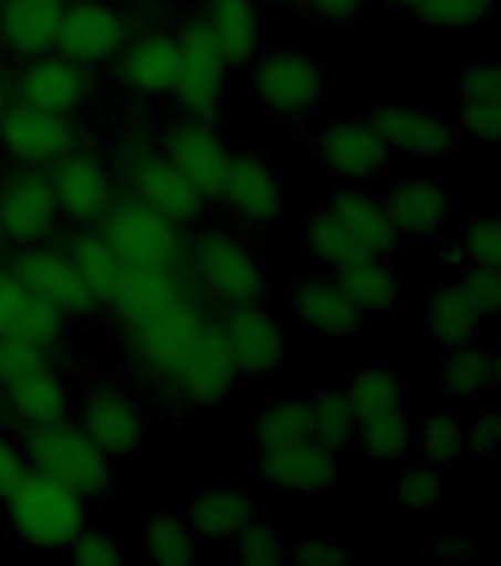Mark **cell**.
<instances>
[{
	"instance_id": "cell-28",
	"label": "cell",
	"mask_w": 501,
	"mask_h": 566,
	"mask_svg": "<svg viewBox=\"0 0 501 566\" xmlns=\"http://www.w3.org/2000/svg\"><path fill=\"white\" fill-rule=\"evenodd\" d=\"M62 9L51 0H0V53L24 62L56 51Z\"/></svg>"
},
{
	"instance_id": "cell-43",
	"label": "cell",
	"mask_w": 501,
	"mask_h": 566,
	"mask_svg": "<svg viewBox=\"0 0 501 566\" xmlns=\"http://www.w3.org/2000/svg\"><path fill=\"white\" fill-rule=\"evenodd\" d=\"M493 3L495 0H431L416 18L431 30L455 33L481 24L493 12Z\"/></svg>"
},
{
	"instance_id": "cell-23",
	"label": "cell",
	"mask_w": 501,
	"mask_h": 566,
	"mask_svg": "<svg viewBox=\"0 0 501 566\" xmlns=\"http://www.w3.org/2000/svg\"><path fill=\"white\" fill-rule=\"evenodd\" d=\"M230 69H246L263 53V12L257 0H201L195 18Z\"/></svg>"
},
{
	"instance_id": "cell-60",
	"label": "cell",
	"mask_w": 501,
	"mask_h": 566,
	"mask_svg": "<svg viewBox=\"0 0 501 566\" xmlns=\"http://www.w3.org/2000/svg\"><path fill=\"white\" fill-rule=\"evenodd\" d=\"M51 3H60V7H69V3H74V0H51Z\"/></svg>"
},
{
	"instance_id": "cell-25",
	"label": "cell",
	"mask_w": 501,
	"mask_h": 566,
	"mask_svg": "<svg viewBox=\"0 0 501 566\" xmlns=\"http://www.w3.org/2000/svg\"><path fill=\"white\" fill-rule=\"evenodd\" d=\"M0 336L24 339L56 357L69 339V318L7 272L0 281Z\"/></svg>"
},
{
	"instance_id": "cell-14",
	"label": "cell",
	"mask_w": 501,
	"mask_h": 566,
	"mask_svg": "<svg viewBox=\"0 0 501 566\" xmlns=\"http://www.w3.org/2000/svg\"><path fill=\"white\" fill-rule=\"evenodd\" d=\"M80 145L77 122L12 101L0 118V157L18 168H48Z\"/></svg>"
},
{
	"instance_id": "cell-39",
	"label": "cell",
	"mask_w": 501,
	"mask_h": 566,
	"mask_svg": "<svg viewBox=\"0 0 501 566\" xmlns=\"http://www.w3.org/2000/svg\"><path fill=\"white\" fill-rule=\"evenodd\" d=\"M304 245H307V254L316 260L319 265H325L331 272H336L340 265L352 263L357 256H363V251L357 248L348 233L343 230V224L331 216V212L322 207L307 219V228H304Z\"/></svg>"
},
{
	"instance_id": "cell-48",
	"label": "cell",
	"mask_w": 501,
	"mask_h": 566,
	"mask_svg": "<svg viewBox=\"0 0 501 566\" xmlns=\"http://www.w3.org/2000/svg\"><path fill=\"white\" fill-rule=\"evenodd\" d=\"M460 286L467 290V295L476 301V307L481 316H501V272L490 269V265H472L463 272Z\"/></svg>"
},
{
	"instance_id": "cell-40",
	"label": "cell",
	"mask_w": 501,
	"mask_h": 566,
	"mask_svg": "<svg viewBox=\"0 0 501 566\" xmlns=\"http://www.w3.org/2000/svg\"><path fill=\"white\" fill-rule=\"evenodd\" d=\"M442 387L455 396H478L490 387V352L481 345L460 343L442 360Z\"/></svg>"
},
{
	"instance_id": "cell-11",
	"label": "cell",
	"mask_w": 501,
	"mask_h": 566,
	"mask_svg": "<svg viewBox=\"0 0 501 566\" xmlns=\"http://www.w3.org/2000/svg\"><path fill=\"white\" fill-rule=\"evenodd\" d=\"M177 42H180V69L171 92L177 109L186 118L216 124L228 101L230 65L198 21L180 27Z\"/></svg>"
},
{
	"instance_id": "cell-44",
	"label": "cell",
	"mask_w": 501,
	"mask_h": 566,
	"mask_svg": "<svg viewBox=\"0 0 501 566\" xmlns=\"http://www.w3.org/2000/svg\"><path fill=\"white\" fill-rule=\"evenodd\" d=\"M65 555L74 564L83 566H115L124 564V548L122 539L115 537L113 531L101 528V525H86L80 531L77 537L71 539V546L65 548Z\"/></svg>"
},
{
	"instance_id": "cell-12",
	"label": "cell",
	"mask_w": 501,
	"mask_h": 566,
	"mask_svg": "<svg viewBox=\"0 0 501 566\" xmlns=\"http://www.w3.org/2000/svg\"><path fill=\"white\" fill-rule=\"evenodd\" d=\"M95 97V74L86 65L48 51L12 69V101L77 118Z\"/></svg>"
},
{
	"instance_id": "cell-52",
	"label": "cell",
	"mask_w": 501,
	"mask_h": 566,
	"mask_svg": "<svg viewBox=\"0 0 501 566\" xmlns=\"http://www.w3.org/2000/svg\"><path fill=\"white\" fill-rule=\"evenodd\" d=\"M27 454L21 437L9 431V424L0 422V499L27 475Z\"/></svg>"
},
{
	"instance_id": "cell-4",
	"label": "cell",
	"mask_w": 501,
	"mask_h": 566,
	"mask_svg": "<svg viewBox=\"0 0 501 566\" xmlns=\"http://www.w3.org/2000/svg\"><path fill=\"white\" fill-rule=\"evenodd\" d=\"M27 467L60 481L88 504L101 502L115 481V460L74 419L24 431Z\"/></svg>"
},
{
	"instance_id": "cell-58",
	"label": "cell",
	"mask_w": 501,
	"mask_h": 566,
	"mask_svg": "<svg viewBox=\"0 0 501 566\" xmlns=\"http://www.w3.org/2000/svg\"><path fill=\"white\" fill-rule=\"evenodd\" d=\"M393 3L405 9V12H410V15H419V12H422V9L428 7L431 0H393Z\"/></svg>"
},
{
	"instance_id": "cell-31",
	"label": "cell",
	"mask_w": 501,
	"mask_h": 566,
	"mask_svg": "<svg viewBox=\"0 0 501 566\" xmlns=\"http://www.w3.org/2000/svg\"><path fill=\"white\" fill-rule=\"evenodd\" d=\"M62 248L69 251L71 263L77 265L80 277L88 283V290L95 292V298L101 307H106L113 295L122 286L127 269L122 260L113 254V248L106 245V239L101 237L97 228H77L65 239H60Z\"/></svg>"
},
{
	"instance_id": "cell-13",
	"label": "cell",
	"mask_w": 501,
	"mask_h": 566,
	"mask_svg": "<svg viewBox=\"0 0 501 566\" xmlns=\"http://www.w3.org/2000/svg\"><path fill=\"white\" fill-rule=\"evenodd\" d=\"M60 207L44 168L9 166L0 175V228L15 248L60 237Z\"/></svg>"
},
{
	"instance_id": "cell-42",
	"label": "cell",
	"mask_w": 501,
	"mask_h": 566,
	"mask_svg": "<svg viewBox=\"0 0 501 566\" xmlns=\"http://www.w3.org/2000/svg\"><path fill=\"white\" fill-rule=\"evenodd\" d=\"M416 440H419L422 458L431 467H451L463 451V433H460V424L451 416H428L419 424Z\"/></svg>"
},
{
	"instance_id": "cell-1",
	"label": "cell",
	"mask_w": 501,
	"mask_h": 566,
	"mask_svg": "<svg viewBox=\"0 0 501 566\" xmlns=\"http://www.w3.org/2000/svg\"><path fill=\"white\" fill-rule=\"evenodd\" d=\"M106 310L122 331L127 360L159 398L192 410L228 401L239 371L186 265L127 269Z\"/></svg>"
},
{
	"instance_id": "cell-18",
	"label": "cell",
	"mask_w": 501,
	"mask_h": 566,
	"mask_svg": "<svg viewBox=\"0 0 501 566\" xmlns=\"http://www.w3.org/2000/svg\"><path fill=\"white\" fill-rule=\"evenodd\" d=\"M219 203L242 228H269L286 210L281 175L257 154H233L221 184Z\"/></svg>"
},
{
	"instance_id": "cell-57",
	"label": "cell",
	"mask_w": 501,
	"mask_h": 566,
	"mask_svg": "<svg viewBox=\"0 0 501 566\" xmlns=\"http://www.w3.org/2000/svg\"><path fill=\"white\" fill-rule=\"evenodd\" d=\"M490 387L501 389V352L490 354Z\"/></svg>"
},
{
	"instance_id": "cell-7",
	"label": "cell",
	"mask_w": 501,
	"mask_h": 566,
	"mask_svg": "<svg viewBox=\"0 0 501 566\" xmlns=\"http://www.w3.org/2000/svg\"><path fill=\"white\" fill-rule=\"evenodd\" d=\"M48 177H51L62 221H69L74 228H95L113 207L115 198L122 195L113 159L83 142L74 145L69 154H62L48 168Z\"/></svg>"
},
{
	"instance_id": "cell-22",
	"label": "cell",
	"mask_w": 501,
	"mask_h": 566,
	"mask_svg": "<svg viewBox=\"0 0 501 566\" xmlns=\"http://www.w3.org/2000/svg\"><path fill=\"white\" fill-rule=\"evenodd\" d=\"M74 416V392L56 366L39 369L0 387V422L18 431L65 422Z\"/></svg>"
},
{
	"instance_id": "cell-26",
	"label": "cell",
	"mask_w": 501,
	"mask_h": 566,
	"mask_svg": "<svg viewBox=\"0 0 501 566\" xmlns=\"http://www.w3.org/2000/svg\"><path fill=\"white\" fill-rule=\"evenodd\" d=\"M369 122L378 127L389 150H405L419 159H442L458 148V133L437 115H428L414 106H375Z\"/></svg>"
},
{
	"instance_id": "cell-55",
	"label": "cell",
	"mask_w": 501,
	"mask_h": 566,
	"mask_svg": "<svg viewBox=\"0 0 501 566\" xmlns=\"http://www.w3.org/2000/svg\"><path fill=\"white\" fill-rule=\"evenodd\" d=\"M431 555L442 564H467L476 557V543L463 534H442V537L434 539Z\"/></svg>"
},
{
	"instance_id": "cell-9",
	"label": "cell",
	"mask_w": 501,
	"mask_h": 566,
	"mask_svg": "<svg viewBox=\"0 0 501 566\" xmlns=\"http://www.w3.org/2000/svg\"><path fill=\"white\" fill-rule=\"evenodd\" d=\"M251 92L265 113L304 118L325 97V71L319 60L292 48H274L251 62Z\"/></svg>"
},
{
	"instance_id": "cell-34",
	"label": "cell",
	"mask_w": 501,
	"mask_h": 566,
	"mask_svg": "<svg viewBox=\"0 0 501 566\" xmlns=\"http://www.w3.org/2000/svg\"><path fill=\"white\" fill-rule=\"evenodd\" d=\"M478 322H481V313L463 286H446V290L434 292L425 304L428 336L440 345H449V348L460 343H472Z\"/></svg>"
},
{
	"instance_id": "cell-24",
	"label": "cell",
	"mask_w": 501,
	"mask_h": 566,
	"mask_svg": "<svg viewBox=\"0 0 501 566\" xmlns=\"http://www.w3.org/2000/svg\"><path fill=\"white\" fill-rule=\"evenodd\" d=\"M290 310L295 322L307 327L310 334L327 339L354 336L363 325V313L345 295L334 274H307L295 281L290 292Z\"/></svg>"
},
{
	"instance_id": "cell-29",
	"label": "cell",
	"mask_w": 501,
	"mask_h": 566,
	"mask_svg": "<svg viewBox=\"0 0 501 566\" xmlns=\"http://www.w3.org/2000/svg\"><path fill=\"white\" fill-rule=\"evenodd\" d=\"M325 210L334 216L348 237L357 242L363 256H387L396 251L398 230L387 216L384 198L363 189H343V192L331 195Z\"/></svg>"
},
{
	"instance_id": "cell-2",
	"label": "cell",
	"mask_w": 501,
	"mask_h": 566,
	"mask_svg": "<svg viewBox=\"0 0 501 566\" xmlns=\"http://www.w3.org/2000/svg\"><path fill=\"white\" fill-rule=\"evenodd\" d=\"M184 265L195 292L212 313L239 304H257L265 301L269 292L263 260L237 230L221 224H207L186 237Z\"/></svg>"
},
{
	"instance_id": "cell-6",
	"label": "cell",
	"mask_w": 501,
	"mask_h": 566,
	"mask_svg": "<svg viewBox=\"0 0 501 566\" xmlns=\"http://www.w3.org/2000/svg\"><path fill=\"white\" fill-rule=\"evenodd\" d=\"M124 269H175L184 265L186 228L154 210L136 195L122 192L95 224Z\"/></svg>"
},
{
	"instance_id": "cell-49",
	"label": "cell",
	"mask_w": 501,
	"mask_h": 566,
	"mask_svg": "<svg viewBox=\"0 0 501 566\" xmlns=\"http://www.w3.org/2000/svg\"><path fill=\"white\" fill-rule=\"evenodd\" d=\"M357 552H348L340 543L327 537H319V534H307V537L290 543V560L295 564H310V566H343L357 560Z\"/></svg>"
},
{
	"instance_id": "cell-10",
	"label": "cell",
	"mask_w": 501,
	"mask_h": 566,
	"mask_svg": "<svg viewBox=\"0 0 501 566\" xmlns=\"http://www.w3.org/2000/svg\"><path fill=\"white\" fill-rule=\"evenodd\" d=\"M74 422L113 460L133 458L148 437V413L139 396L118 380H97L74 401Z\"/></svg>"
},
{
	"instance_id": "cell-38",
	"label": "cell",
	"mask_w": 501,
	"mask_h": 566,
	"mask_svg": "<svg viewBox=\"0 0 501 566\" xmlns=\"http://www.w3.org/2000/svg\"><path fill=\"white\" fill-rule=\"evenodd\" d=\"M310 424L313 437L325 442L331 449H345L354 440L357 431V413L352 401L345 396V389H319L316 396H310Z\"/></svg>"
},
{
	"instance_id": "cell-33",
	"label": "cell",
	"mask_w": 501,
	"mask_h": 566,
	"mask_svg": "<svg viewBox=\"0 0 501 566\" xmlns=\"http://www.w3.org/2000/svg\"><path fill=\"white\" fill-rule=\"evenodd\" d=\"M198 537L180 513L159 511L139 531V557L145 564L184 566L195 560Z\"/></svg>"
},
{
	"instance_id": "cell-3",
	"label": "cell",
	"mask_w": 501,
	"mask_h": 566,
	"mask_svg": "<svg viewBox=\"0 0 501 566\" xmlns=\"http://www.w3.org/2000/svg\"><path fill=\"white\" fill-rule=\"evenodd\" d=\"M9 528L24 546L65 552L88 525V502L71 486L27 469V475L3 499Z\"/></svg>"
},
{
	"instance_id": "cell-20",
	"label": "cell",
	"mask_w": 501,
	"mask_h": 566,
	"mask_svg": "<svg viewBox=\"0 0 501 566\" xmlns=\"http://www.w3.org/2000/svg\"><path fill=\"white\" fill-rule=\"evenodd\" d=\"M343 472L340 451L319 442L316 437L260 451V463H257V475L265 486L290 490V493L334 490L343 481Z\"/></svg>"
},
{
	"instance_id": "cell-19",
	"label": "cell",
	"mask_w": 501,
	"mask_h": 566,
	"mask_svg": "<svg viewBox=\"0 0 501 566\" xmlns=\"http://www.w3.org/2000/svg\"><path fill=\"white\" fill-rule=\"evenodd\" d=\"M316 163L343 180H369L389 163V145L369 118H340L325 124L313 139Z\"/></svg>"
},
{
	"instance_id": "cell-35",
	"label": "cell",
	"mask_w": 501,
	"mask_h": 566,
	"mask_svg": "<svg viewBox=\"0 0 501 566\" xmlns=\"http://www.w3.org/2000/svg\"><path fill=\"white\" fill-rule=\"evenodd\" d=\"M354 440H357L363 458L375 460V463H396L414 451L416 424L410 422V416L401 413V407H396L387 413L361 419Z\"/></svg>"
},
{
	"instance_id": "cell-51",
	"label": "cell",
	"mask_w": 501,
	"mask_h": 566,
	"mask_svg": "<svg viewBox=\"0 0 501 566\" xmlns=\"http://www.w3.org/2000/svg\"><path fill=\"white\" fill-rule=\"evenodd\" d=\"M501 101V62H472L460 74V101Z\"/></svg>"
},
{
	"instance_id": "cell-16",
	"label": "cell",
	"mask_w": 501,
	"mask_h": 566,
	"mask_svg": "<svg viewBox=\"0 0 501 566\" xmlns=\"http://www.w3.org/2000/svg\"><path fill=\"white\" fill-rule=\"evenodd\" d=\"M127 39L131 27L122 9L106 0H74L62 9L56 51L95 71L101 65H113Z\"/></svg>"
},
{
	"instance_id": "cell-15",
	"label": "cell",
	"mask_w": 501,
	"mask_h": 566,
	"mask_svg": "<svg viewBox=\"0 0 501 566\" xmlns=\"http://www.w3.org/2000/svg\"><path fill=\"white\" fill-rule=\"evenodd\" d=\"M216 325L239 375L265 378L286 363V331L263 301L216 310Z\"/></svg>"
},
{
	"instance_id": "cell-21",
	"label": "cell",
	"mask_w": 501,
	"mask_h": 566,
	"mask_svg": "<svg viewBox=\"0 0 501 566\" xmlns=\"http://www.w3.org/2000/svg\"><path fill=\"white\" fill-rule=\"evenodd\" d=\"M180 69V42L168 30H142L131 35L115 60L122 86L136 97L159 101L171 97Z\"/></svg>"
},
{
	"instance_id": "cell-37",
	"label": "cell",
	"mask_w": 501,
	"mask_h": 566,
	"mask_svg": "<svg viewBox=\"0 0 501 566\" xmlns=\"http://www.w3.org/2000/svg\"><path fill=\"white\" fill-rule=\"evenodd\" d=\"M345 396L352 401L357 422H361V419L401 407V380L387 366H361L357 371H352Z\"/></svg>"
},
{
	"instance_id": "cell-47",
	"label": "cell",
	"mask_w": 501,
	"mask_h": 566,
	"mask_svg": "<svg viewBox=\"0 0 501 566\" xmlns=\"http://www.w3.org/2000/svg\"><path fill=\"white\" fill-rule=\"evenodd\" d=\"M440 499V478L434 467H410L401 472L396 484V502L405 507H431Z\"/></svg>"
},
{
	"instance_id": "cell-27",
	"label": "cell",
	"mask_w": 501,
	"mask_h": 566,
	"mask_svg": "<svg viewBox=\"0 0 501 566\" xmlns=\"http://www.w3.org/2000/svg\"><path fill=\"white\" fill-rule=\"evenodd\" d=\"M384 207H387V216L393 228L398 230V237L410 239L437 237L455 219L449 192L428 177H414V180L389 186L384 195Z\"/></svg>"
},
{
	"instance_id": "cell-45",
	"label": "cell",
	"mask_w": 501,
	"mask_h": 566,
	"mask_svg": "<svg viewBox=\"0 0 501 566\" xmlns=\"http://www.w3.org/2000/svg\"><path fill=\"white\" fill-rule=\"evenodd\" d=\"M51 363L53 354H48L39 345L0 336V387H7L18 378H27L39 369H48Z\"/></svg>"
},
{
	"instance_id": "cell-41",
	"label": "cell",
	"mask_w": 501,
	"mask_h": 566,
	"mask_svg": "<svg viewBox=\"0 0 501 566\" xmlns=\"http://www.w3.org/2000/svg\"><path fill=\"white\" fill-rule=\"evenodd\" d=\"M233 555L246 566H281L290 560V539L269 520L254 516L233 539Z\"/></svg>"
},
{
	"instance_id": "cell-53",
	"label": "cell",
	"mask_w": 501,
	"mask_h": 566,
	"mask_svg": "<svg viewBox=\"0 0 501 566\" xmlns=\"http://www.w3.org/2000/svg\"><path fill=\"white\" fill-rule=\"evenodd\" d=\"M313 21L327 27H343L361 15L363 0H299Z\"/></svg>"
},
{
	"instance_id": "cell-59",
	"label": "cell",
	"mask_w": 501,
	"mask_h": 566,
	"mask_svg": "<svg viewBox=\"0 0 501 566\" xmlns=\"http://www.w3.org/2000/svg\"><path fill=\"white\" fill-rule=\"evenodd\" d=\"M7 248H9V242H7V233H3V228H0V256L7 254Z\"/></svg>"
},
{
	"instance_id": "cell-36",
	"label": "cell",
	"mask_w": 501,
	"mask_h": 566,
	"mask_svg": "<svg viewBox=\"0 0 501 566\" xmlns=\"http://www.w3.org/2000/svg\"><path fill=\"white\" fill-rule=\"evenodd\" d=\"M307 437H313V424H310V398L304 396L274 398L254 419L257 451L278 449Z\"/></svg>"
},
{
	"instance_id": "cell-61",
	"label": "cell",
	"mask_w": 501,
	"mask_h": 566,
	"mask_svg": "<svg viewBox=\"0 0 501 566\" xmlns=\"http://www.w3.org/2000/svg\"><path fill=\"white\" fill-rule=\"evenodd\" d=\"M3 274H7V263H0V281H3Z\"/></svg>"
},
{
	"instance_id": "cell-32",
	"label": "cell",
	"mask_w": 501,
	"mask_h": 566,
	"mask_svg": "<svg viewBox=\"0 0 501 566\" xmlns=\"http://www.w3.org/2000/svg\"><path fill=\"white\" fill-rule=\"evenodd\" d=\"M336 283L357 304L363 316L366 313H389L398 307L401 298V283L398 272L384 256H357L352 263L340 265L334 272Z\"/></svg>"
},
{
	"instance_id": "cell-50",
	"label": "cell",
	"mask_w": 501,
	"mask_h": 566,
	"mask_svg": "<svg viewBox=\"0 0 501 566\" xmlns=\"http://www.w3.org/2000/svg\"><path fill=\"white\" fill-rule=\"evenodd\" d=\"M460 124L478 139L501 142V101H460Z\"/></svg>"
},
{
	"instance_id": "cell-17",
	"label": "cell",
	"mask_w": 501,
	"mask_h": 566,
	"mask_svg": "<svg viewBox=\"0 0 501 566\" xmlns=\"http://www.w3.org/2000/svg\"><path fill=\"white\" fill-rule=\"evenodd\" d=\"M159 148L166 154L180 175L207 198V203L219 201L221 184L228 175L233 150L219 133V127L198 118H177L159 136Z\"/></svg>"
},
{
	"instance_id": "cell-54",
	"label": "cell",
	"mask_w": 501,
	"mask_h": 566,
	"mask_svg": "<svg viewBox=\"0 0 501 566\" xmlns=\"http://www.w3.org/2000/svg\"><path fill=\"white\" fill-rule=\"evenodd\" d=\"M469 449L481 454V458H493L501 451V413L487 410L478 416V422L469 431Z\"/></svg>"
},
{
	"instance_id": "cell-56",
	"label": "cell",
	"mask_w": 501,
	"mask_h": 566,
	"mask_svg": "<svg viewBox=\"0 0 501 566\" xmlns=\"http://www.w3.org/2000/svg\"><path fill=\"white\" fill-rule=\"evenodd\" d=\"M12 104V69H9L7 56L0 53V118Z\"/></svg>"
},
{
	"instance_id": "cell-5",
	"label": "cell",
	"mask_w": 501,
	"mask_h": 566,
	"mask_svg": "<svg viewBox=\"0 0 501 566\" xmlns=\"http://www.w3.org/2000/svg\"><path fill=\"white\" fill-rule=\"evenodd\" d=\"M113 166L122 192L136 195L184 228L195 224L207 210V198L180 175V168L163 154L159 142L145 139V133H133L122 142Z\"/></svg>"
},
{
	"instance_id": "cell-46",
	"label": "cell",
	"mask_w": 501,
	"mask_h": 566,
	"mask_svg": "<svg viewBox=\"0 0 501 566\" xmlns=\"http://www.w3.org/2000/svg\"><path fill=\"white\" fill-rule=\"evenodd\" d=\"M463 248L478 265H490L501 272V219L478 216L463 228Z\"/></svg>"
},
{
	"instance_id": "cell-30",
	"label": "cell",
	"mask_w": 501,
	"mask_h": 566,
	"mask_svg": "<svg viewBox=\"0 0 501 566\" xmlns=\"http://www.w3.org/2000/svg\"><path fill=\"white\" fill-rule=\"evenodd\" d=\"M254 502L246 490L230 484H219L203 490L192 499L186 507L184 520L198 539L221 546V543H233L237 534L246 528L248 522L254 520Z\"/></svg>"
},
{
	"instance_id": "cell-8",
	"label": "cell",
	"mask_w": 501,
	"mask_h": 566,
	"mask_svg": "<svg viewBox=\"0 0 501 566\" xmlns=\"http://www.w3.org/2000/svg\"><path fill=\"white\" fill-rule=\"evenodd\" d=\"M7 272L53 310H60L69 322H86L101 310L95 292L80 277L77 265L71 263L69 251L56 237L39 245L15 248L7 260Z\"/></svg>"
}]
</instances>
